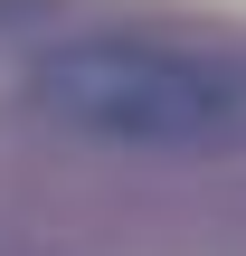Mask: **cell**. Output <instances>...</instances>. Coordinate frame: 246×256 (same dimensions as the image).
Returning a JSON list of instances; mask_svg holds the SVG:
<instances>
[{"mask_svg":"<svg viewBox=\"0 0 246 256\" xmlns=\"http://www.w3.org/2000/svg\"><path fill=\"white\" fill-rule=\"evenodd\" d=\"M28 104L114 152H171V162L246 152V57L171 48V38H123V28L66 38L28 66Z\"/></svg>","mask_w":246,"mask_h":256,"instance_id":"1","label":"cell"},{"mask_svg":"<svg viewBox=\"0 0 246 256\" xmlns=\"http://www.w3.org/2000/svg\"><path fill=\"white\" fill-rule=\"evenodd\" d=\"M28 10H38V0H0V19H28Z\"/></svg>","mask_w":246,"mask_h":256,"instance_id":"2","label":"cell"}]
</instances>
